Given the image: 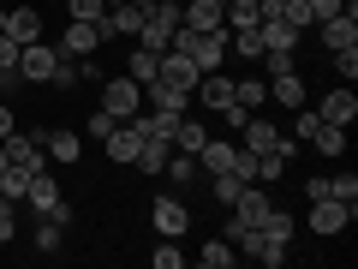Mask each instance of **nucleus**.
<instances>
[{"label":"nucleus","instance_id":"nucleus-11","mask_svg":"<svg viewBox=\"0 0 358 269\" xmlns=\"http://www.w3.org/2000/svg\"><path fill=\"white\" fill-rule=\"evenodd\" d=\"M185 228H192V209L179 204V198H155V233L162 240H179Z\"/></svg>","mask_w":358,"mask_h":269},{"label":"nucleus","instance_id":"nucleus-39","mask_svg":"<svg viewBox=\"0 0 358 269\" xmlns=\"http://www.w3.org/2000/svg\"><path fill=\"white\" fill-rule=\"evenodd\" d=\"M13 233H18V216H13V204H0V245H13Z\"/></svg>","mask_w":358,"mask_h":269},{"label":"nucleus","instance_id":"nucleus-29","mask_svg":"<svg viewBox=\"0 0 358 269\" xmlns=\"http://www.w3.org/2000/svg\"><path fill=\"white\" fill-rule=\"evenodd\" d=\"M66 6V18H84V25H102V13H108V0H60Z\"/></svg>","mask_w":358,"mask_h":269},{"label":"nucleus","instance_id":"nucleus-31","mask_svg":"<svg viewBox=\"0 0 358 269\" xmlns=\"http://www.w3.org/2000/svg\"><path fill=\"white\" fill-rule=\"evenodd\" d=\"M287 174V156L281 150H257V179H281Z\"/></svg>","mask_w":358,"mask_h":269},{"label":"nucleus","instance_id":"nucleus-5","mask_svg":"<svg viewBox=\"0 0 358 269\" xmlns=\"http://www.w3.org/2000/svg\"><path fill=\"white\" fill-rule=\"evenodd\" d=\"M60 54H66V60H84V54H102V25H84V18H66Z\"/></svg>","mask_w":358,"mask_h":269},{"label":"nucleus","instance_id":"nucleus-36","mask_svg":"<svg viewBox=\"0 0 358 269\" xmlns=\"http://www.w3.org/2000/svg\"><path fill=\"white\" fill-rule=\"evenodd\" d=\"M36 251H60V221H42L36 228Z\"/></svg>","mask_w":358,"mask_h":269},{"label":"nucleus","instance_id":"nucleus-47","mask_svg":"<svg viewBox=\"0 0 358 269\" xmlns=\"http://www.w3.org/2000/svg\"><path fill=\"white\" fill-rule=\"evenodd\" d=\"M173 6H179V0H173Z\"/></svg>","mask_w":358,"mask_h":269},{"label":"nucleus","instance_id":"nucleus-19","mask_svg":"<svg viewBox=\"0 0 358 269\" xmlns=\"http://www.w3.org/2000/svg\"><path fill=\"white\" fill-rule=\"evenodd\" d=\"M6 36H13V42H42V13H36V6L6 13Z\"/></svg>","mask_w":358,"mask_h":269},{"label":"nucleus","instance_id":"nucleus-4","mask_svg":"<svg viewBox=\"0 0 358 269\" xmlns=\"http://www.w3.org/2000/svg\"><path fill=\"white\" fill-rule=\"evenodd\" d=\"M102 108H108L114 120L143 114V84H131V78H108V84H102Z\"/></svg>","mask_w":358,"mask_h":269},{"label":"nucleus","instance_id":"nucleus-21","mask_svg":"<svg viewBox=\"0 0 358 269\" xmlns=\"http://www.w3.org/2000/svg\"><path fill=\"white\" fill-rule=\"evenodd\" d=\"M239 138H245V150H268V144L281 138V132H275V120H263V114H245Z\"/></svg>","mask_w":358,"mask_h":269},{"label":"nucleus","instance_id":"nucleus-35","mask_svg":"<svg viewBox=\"0 0 358 269\" xmlns=\"http://www.w3.org/2000/svg\"><path fill=\"white\" fill-rule=\"evenodd\" d=\"M263 72L275 78V72H299V54H263Z\"/></svg>","mask_w":358,"mask_h":269},{"label":"nucleus","instance_id":"nucleus-12","mask_svg":"<svg viewBox=\"0 0 358 269\" xmlns=\"http://www.w3.org/2000/svg\"><path fill=\"white\" fill-rule=\"evenodd\" d=\"M257 36H263V54H299V30L287 18H263Z\"/></svg>","mask_w":358,"mask_h":269},{"label":"nucleus","instance_id":"nucleus-17","mask_svg":"<svg viewBox=\"0 0 358 269\" xmlns=\"http://www.w3.org/2000/svg\"><path fill=\"white\" fill-rule=\"evenodd\" d=\"M233 150H239V144H227V138H203V150H197V174H227Z\"/></svg>","mask_w":358,"mask_h":269},{"label":"nucleus","instance_id":"nucleus-45","mask_svg":"<svg viewBox=\"0 0 358 269\" xmlns=\"http://www.w3.org/2000/svg\"><path fill=\"white\" fill-rule=\"evenodd\" d=\"M0 30H6V13H0Z\"/></svg>","mask_w":358,"mask_h":269},{"label":"nucleus","instance_id":"nucleus-42","mask_svg":"<svg viewBox=\"0 0 358 269\" xmlns=\"http://www.w3.org/2000/svg\"><path fill=\"white\" fill-rule=\"evenodd\" d=\"M0 138H13V108H6V96H0Z\"/></svg>","mask_w":358,"mask_h":269},{"label":"nucleus","instance_id":"nucleus-8","mask_svg":"<svg viewBox=\"0 0 358 269\" xmlns=\"http://www.w3.org/2000/svg\"><path fill=\"white\" fill-rule=\"evenodd\" d=\"M317 30H322V48H358V13L352 6H341L334 18H317Z\"/></svg>","mask_w":358,"mask_h":269},{"label":"nucleus","instance_id":"nucleus-44","mask_svg":"<svg viewBox=\"0 0 358 269\" xmlns=\"http://www.w3.org/2000/svg\"><path fill=\"white\" fill-rule=\"evenodd\" d=\"M0 167H6V150H0Z\"/></svg>","mask_w":358,"mask_h":269},{"label":"nucleus","instance_id":"nucleus-33","mask_svg":"<svg viewBox=\"0 0 358 269\" xmlns=\"http://www.w3.org/2000/svg\"><path fill=\"white\" fill-rule=\"evenodd\" d=\"M179 263H185L179 240H162V245H155V269H179Z\"/></svg>","mask_w":358,"mask_h":269},{"label":"nucleus","instance_id":"nucleus-23","mask_svg":"<svg viewBox=\"0 0 358 269\" xmlns=\"http://www.w3.org/2000/svg\"><path fill=\"white\" fill-rule=\"evenodd\" d=\"M24 192H30V174L6 162V167H0V204H24Z\"/></svg>","mask_w":358,"mask_h":269},{"label":"nucleus","instance_id":"nucleus-27","mask_svg":"<svg viewBox=\"0 0 358 269\" xmlns=\"http://www.w3.org/2000/svg\"><path fill=\"white\" fill-rule=\"evenodd\" d=\"M162 174L173 179V186H192V179H197V156H185V150H179V156H167V167H162Z\"/></svg>","mask_w":358,"mask_h":269},{"label":"nucleus","instance_id":"nucleus-16","mask_svg":"<svg viewBox=\"0 0 358 269\" xmlns=\"http://www.w3.org/2000/svg\"><path fill=\"white\" fill-rule=\"evenodd\" d=\"M42 150L66 167V162H78V156H84V138H78V132H66V126H54V132H42Z\"/></svg>","mask_w":358,"mask_h":269},{"label":"nucleus","instance_id":"nucleus-30","mask_svg":"<svg viewBox=\"0 0 358 269\" xmlns=\"http://www.w3.org/2000/svg\"><path fill=\"white\" fill-rule=\"evenodd\" d=\"M310 144H317L322 156H341L346 150V126H317V132H310Z\"/></svg>","mask_w":358,"mask_h":269},{"label":"nucleus","instance_id":"nucleus-40","mask_svg":"<svg viewBox=\"0 0 358 269\" xmlns=\"http://www.w3.org/2000/svg\"><path fill=\"white\" fill-rule=\"evenodd\" d=\"M305 6H310V18H334V13L346 6V0H305Z\"/></svg>","mask_w":358,"mask_h":269},{"label":"nucleus","instance_id":"nucleus-15","mask_svg":"<svg viewBox=\"0 0 358 269\" xmlns=\"http://www.w3.org/2000/svg\"><path fill=\"white\" fill-rule=\"evenodd\" d=\"M192 96H203V108H215V114H221V108H233V78L227 72H203Z\"/></svg>","mask_w":358,"mask_h":269},{"label":"nucleus","instance_id":"nucleus-37","mask_svg":"<svg viewBox=\"0 0 358 269\" xmlns=\"http://www.w3.org/2000/svg\"><path fill=\"white\" fill-rule=\"evenodd\" d=\"M114 126H120V120L108 114V108H96V114H90V138H108V132H114Z\"/></svg>","mask_w":358,"mask_h":269},{"label":"nucleus","instance_id":"nucleus-32","mask_svg":"<svg viewBox=\"0 0 358 269\" xmlns=\"http://www.w3.org/2000/svg\"><path fill=\"white\" fill-rule=\"evenodd\" d=\"M329 198H341V204H358V174H334V179H329Z\"/></svg>","mask_w":358,"mask_h":269},{"label":"nucleus","instance_id":"nucleus-7","mask_svg":"<svg viewBox=\"0 0 358 269\" xmlns=\"http://www.w3.org/2000/svg\"><path fill=\"white\" fill-rule=\"evenodd\" d=\"M0 150H6V162H13V167H24V174H42V162H48L42 138H30V132H13V138H0Z\"/></svg>","mask_w":358,"mask_h":269},{"label":"nucleus","instance_id":"nucleus-6","mask_svg":"<svg viewBox=\"0 0 358 269\" xmlns=\"http://www.w3.org/2000/svg\"><path fill=\"white\" fill-rule=\"evenodd\" d=\"M54 66H60V48H48V42H24V54H18V78H30V84H48Z\"/></svg>","mask_w":358,"mask_h":269},{"label":"nucleus","instance_id":"nucleus-13","mask_svg":"<svg viewBox=\"0 0 358 269\" xmlns=\"http://www.w3.org/2000/svg\"><path fill=\"white\" fill-rule=\"evenodd\" d=\"M155 78H162V84H179V90H197V78H203V72H197V60L162 48V72H155Z\"/></svg>","mask_w":358,"mask_h":269},{"label":"nucleus","instance_id":"nucleus-25","mask_svg":"<svg viewBox=\"0 0 358 269\" xmlns=\"http://www.w3.org/2000/svg\"><path fill=\"white\" fill-rule=\"evenodd\" d=\"M203 138H209V132L197 126V120H185V114H179V126H173V150H185V156H197V150H203Z\"/></svg>","mask_w":358,"mask_h":269},{"label":"nucleus","instance_id":"nucleus-34","mask_svg":"<svg viewBox=\"0 0 358 269\" xmlns=\"http://www.w3.org/2000/svg\"><path fill=\"white\" fill-rule=\"evenodd\" d=\"M334 72L352 84V78H358V48H334Z\"/></svg>","mask_w":358,"mask_h":269},{"label":"nucleus","instance_id":"nucleus-43","mask_svg":"<svg viewBox=\"0 0 358 269\" xmlns=\"http://www.w3.org/2000/svg\"><path fill=\"white\" fill-rule=\"evenodd\" d=\"M131 6H150V0H131Z\"/></svg>","mask_w":358,"mask_h":269},{"label":"nucleus","instance_id":"nucleus-46","mask_svg":"<svg viewBox=\"0 0 358 269\" xmlns=\"http://www.w3.org/2000/svg\"><path fill=\"white\" fill-rule=\"evenodd\" d=\"M42 6H54V0H42Z\"/></svg>","mask_w":358,"mask_h":269},{"label":"nucleus","instance_id":"nucleus-28","mask_svg":"<svg viewBox=\"0 0 358 269\" xmlns=\"http://www.w3.org/2000/svg\"><path fill=\"white\" fill-rule=\"evenodd\" d=\"M245 186H251V179H239V174H233V167H227V174H209V192H215L221 204H233V198H239Z\"/></svg>","mask_w":358,"mask_h":269},{"label":"nucleus","instance_id":"nucleus-18","mask_svg":"<svg viewBox=\"0 0 358 269\" xmlns=\"http://www.w3.org/2000/svg\"><path fill=\"white\" fill-rule=\"evenodd\" d=\"M268 102L305 108V78H299V72H275V78H268Z\"/></svg>","mask_w":358,"mask_h":269},{"label":"nucleus","instance_id":"nucleus-14","mask_svg":"<svg viewBox=\"0 0 358 269\" xmlns=\"http://www.w3.org/2000/svg\"><path fill=\"white\" fill-rule=\"evenodd\" d=\"M143 96H150V108H155V114H185V108H192V90L162 84V78H155V84H143Z\"/></svg>","mask_w":358,"mask_h":269},{"label":"nucleus","instance_id":"nucleus-41","mask_svg":"<svg viewBox=\"0 0 358 269\" xmlns=\"http://www.w3.org/2000/svg\"><path fill=\"white\" fill-rule=\"evenodd\" d=\"M257 6H263V18H281L287 6H293V0H257Z\"/></svg>","mask_w":358,"mask_h":269},{"label":"nucleus","instance_id":"nucleus-20","mask_svg":"<svg viewBox=\"0 0 358 269\" xmlns=\"http://www.w3.org/2000/svg\"><path fill=\"white\" fill-rule=\"evenodd\" d=\"M268 102V78H233V108H263Z\"/></svg>","mask_w":358,"mask_h":269},{"label":"nucleus","instance_id":"nucleus-38","mask_svg":"<svg viewBox=\"0 0 358 269\" xmlns=\"http://www.w3.org/2000/svg\"><path fill=\"white\" fill-rule=\"evenodd\" d=\"M48 84H60V90H72V84H78V66L66 60V54H60V66H54V78H48Z\"/></svg>","mask_w":358,"mask_h":269},{"label":"nucleus","instance_id":"nucleus-2","mask_svg":"<svg viewBox=\"0 0 358 269\" xmlns=\"http://www.w3.org/2000/svg\"><path fill=\"white\" fill-rule=\"evenodd\" d=\"M24 204H36V216H42V221H60V228H66V216H72V209H66V198H60V186L48 179V167H42V174H30Z\"/></svg>","mask_w":358,"mask_h":269},{"label":"nucleus","instance_id":"nucleus-9","mask_svg":"<svg viewBox=\"0 0 358 269\" xmlns=\"http://www.w3.org/2000/svg\"><path fill=\"white\" fill-rule=\"evenodd\" d=\"M192 60H197V72H221V60H227V25L221 30H197Z\"/></svg>","mask_w":358,"mask_h":269},{"label":"nucleus","instance_id":"nucleus-22","mask_svg":"<svg viewBox=\"0 0 358 269\" xmlns=\"http://www.w3.org/2000/svg\"><path fill=\"white\" fill-rule=\"evenodd\" d=\"M155 72H162V54H150V48H131L126 54V78H131V84H155Z\"/></svg>","mask_w":358,"mask_h":269},{"label":"nucleus","instance_id":"nucleus-24","mask_svg":"<svg viewBox=\"0 0 358 269\" xmlns=\"http://www.w3.org/2000/svg\"><path fill=\"white\" fill-rule=\"evenodd\" d=\"M257 25H263L257 0H227V30H257Z\"/></svg>","mask_w":358,"mask_h":269},{"label":"nucleus","instance_id":"nucleus-10","mask_svg":"<svg viewBox=\"0 0 358 269\" xmlns=\"http://www.w3.org/2000/svg\"><path fill=\"white\" fill-rule=\"evenodd\" d=\"M317 120H322V126H352V120H358V96H352V84L329 90V96H322V108H317Z\"/></svg>","mask_w":358,"mask_h":269},{"label":"nucleus","instance_id":"nucleus-1","mask_svg":"<svg viewBox=\"0 0 358 269\" xmlns=\"http://www.w3.org/2000/svg\"><path fill=\"white\" fill-rule=\"evenodd\" d=\"M173 30H179V6H173V0H150V6H143V25H138V48L162 54Z\"/></svg>","mask_w":358,"mask_h":269},{"label":"nucleus","instance_id":"nucleus-3","mask_svg":"<svg viewBox=\"0 0 358 269\" xmlns=\"http://www.w3.org/2000/svg\"><path fill=\"white\" fill-rule=\"evenodd\" d=\"M358 216V204H341V198H317L310 204V233H322V240H334V233H346Z\"/></svg>","mask_w":358,"mask_h":269},{"label":"nucleus","instance_id":"nucleus-26","mask_svg":"<svg viewBox=\"0 0 358 269\" xmlns=\"http://www.w3.org/2000/svg\"><path fill=\"white\" fill-rule=\"evenodd\" d=\"M233 263H239L233 240H209V245H203V269H233Z\"/></svg>","mask_w":358,"mask_h":269}]
</instances>
